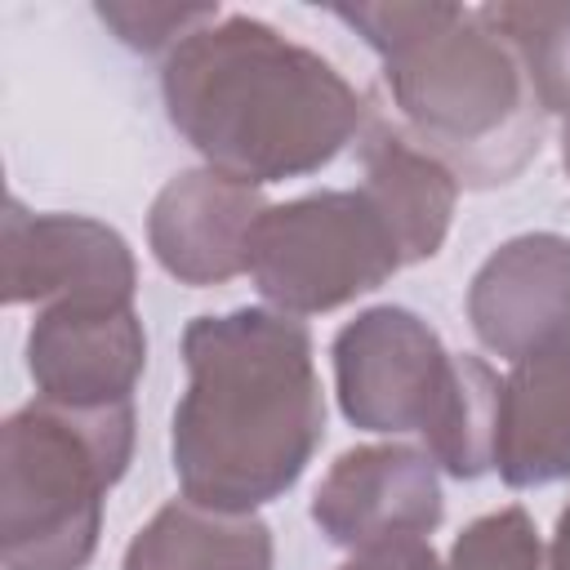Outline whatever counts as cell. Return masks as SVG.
I'll return each instance as SVG.
<instances>
[{
  "mask_svg": "<svg viewBox=\"0 0 570 570\" xmlns=\"http://www.w3.org/2000/svg\"><path fill=\"white\" fill-rule=\"evenodd\" d=\"M379 58L396 125L459 187L512 183L543 138V107L517 49L485 9L463 4H334Z\"/></svg>",
  "mask_w": 570,
  "mask_h": 570,
  "instance_id": "3",
  "label": "cell"
},
{
  "mask_svg": "<svg viewBox=\"0 0 570 570\" xmlns=\"http://www.w3.org/2000/svg\"><path fill=\"white\" fill-rule=\"evenodd\" d=\"M441 570H548V548L534 517L521 503H508L463 525Z\"/></svg>",
  "mask_w": 570,
  "mask_h": 570,
  "instance_id": "16",
  "label": "cell"
},
{
  "mask_svg": "<svg viewBox=\"0 0 570 570\" xmlns=\"http://www.w3.org/2000/svg\"><path fill=\"white\" fill-rule=\"evenodd\" d=\"M272 530L254 512H223L169 499L129 539L120 570H272Z\"/></svg>",
  "mask_w": 570,
  "mask_h": 570,
  "instance_id": "14",
  "label": "cell"
},
{
  "mask_svg": "<svg viewBox=\"0 0 570 570\" xmlns=\"http://www.w3.org/2000/svg\"><path fill=\"white\" fill-rule=\"evenodd\" d=\"M94 13L120 36V45L138 49V53H160L183 45L191 31H200L205 22H214L223 9L218 4H134V0H107L94 4Z\"/></svg>",
  "mask_w": 570,
  "mask_h": 570,
  "instance_id": "17",
  "label": "cell"
},
{
  "mask_svg": "<svg viewBox=\"0 0 570 570\" xmlns=\"http://www.w3.org/2000/svg\"><path fill=\"white\" fill-rule=\"evenodd\" d=\"M338 570H441V561L428 539H410L374 552H352V561H343Z\"/></svg>",
  "mask_w": 570,
  "mask_h": 570,
  "instance_id": "18",
  "label": "cell"
},
{
  "mask_svg": "<svg viewBox=\"0 0 570 570\" xmlns=\"http://www.w3.org/2000/svg\"><path fill=\"white\" fill-rule=\"evenodd\" d=\"M490 468L512 490L570 476V334L512 361L503 374Z\"/></svg>",
  "mask_w": 570,
  "mask_h": 570,
  "instance_id": "12",
  "label": "cell"
},
{
  "mask_svg": "<svg viewBox=\"0 0 570 570\" xmlns=\"http://www.w3.org/2000/svg\"><path fill=\"white\" fill-rule=\"evenodd\" d=\"M405 267L392 223L365 187L267 205L249 236V276L285 316L334 312Z\"/></svg>",
  "mask_w": 570,
  "mask_h": 570,
  "instance_id": "6",
  "label": "cell"
},
{
  "mask_svg": "<svg viewBox=\"0 0 570 570\" xmlns=\"http://www.w3.org/2000/svg\"><path fill=\"white\" fill-rule=\"evenodd\" d=\"M468 321L485 352L521 361L570 334V236L503 240L468 285Z\"/></svg>",
  "mask_w": 570,
  "mask_h": 570,
  "instance_id": "10",
  "label": "cell"
},
{
  "mask_svg": "<svg viewBox=\"0 0 570 570\" xmlns=\"http://www.w3.org/2000/svg\"><path fill=\"white\" fill-rule=\"evenodd\" d=\"M561 169H566V178H570V120L561 125Z\"/></svg>",
  "mask_w": 570,
  "mask_h": 570,
  "instance_id": "20",
  "label": "cell"
},
{
  "mask_svg": "<svg viewBox=\"0 0 570 570\" xmlns=\"http://www.w3.org/2000/svg\"><path fill=\"white\" fill-rule=\"evenodd\" d=\"M445 517L441 472L414 445H356L330 463L312 494V521L347 552L428 539Z\"/></svg>",
  "mask_w": 570,
  "mask_h": 570,
  "instance_id": "8",
  "label": "cell"
},
{
  "mask_svg": "<svg viewBox=\"0 0 570 570\" xmlns=\"http://www.w3.org/2000/svg\"><path fill=\"white\" fill-rule=\"evenodd\" d=\"M330 356L347 423L383 436L414 432L454 481L490 472L503 379L481 356L450 352L419 312L396 303L356 312L334 334Z\"/></svg>",
  "mask_w": 570,
  "mask_h": 570,
  "instance_id": "4",
  "label": "cell"
},
{
  "mask_svg": "<svg viewBox=\"0 0 570 570\" xmlns=\"http://www.w3.org/2000/svg\"><path fill=\"white\" fill-rule=\"evenodd\" d=\"M267 200L258 187L218 169L174 174L147 214V245L156 263L183 285H223L249 272V236Z\"/></svg>",
  "mask_w": 570,
  "mask_h": 570,
  "instance_id": "11",
  "label": "cell"
},
{
  "mask_svg": "<svg viewBox=\"0 0 570 570\" xmlns=\"http://www.w3.org/2000/svg\"><path fill=\"white\" fill-rule=\"evenodd\" d=\"M142 370L147 330L134 303H58L40 307L27 330V374L45 401L76 410L125 405Z\"/></svg>",
  "mask_w": 570,
  "mask_h": 570,
  "instance_id": "9",
  "label": "cell"
},
{
  "mask_svg": "<svg viewBox=\"0 0 570 570\" xmlns=\"http://www.w3.org/2000/svg\"><path fill=\"white\" fill-rule=\"evenodd\" d=\"M187 387L169 423V459L187 499L254 512L281 499L325 441L312 334L276 307L196 316L183 330Z\"/></svg>",
  "mask_w": 570,
  "mask_h": 570,
  "instance_id": "1",
  "label": "cell"
},
{
  "mask_svg": "<svg viewBox=\"0 0 570 570\" xmlns=\"http://www.w3.org/2000/svg\"><path fill=\"white\" fill-rule=\"evenodd\" d=\"M134 459V405L76 410L27 401L0 428V561L4 570H85L102 503Z\"/></svg>",
  "mask_w": 570,
  "mask_h": 570,
  "instance_id": "5",
  "label": "cell"
},
{
  "mask_svg": "<svg viewBox=\"0 0 570 570\" xmlns=\"http://www.w3.org/2000/svg\"><path fill=\"white\" fill-rule=\"evenodd\" d=\"M548 570H570V503L557 517V530H552V543H548Z\"/></svg>",
  "mask_w": 570,
  "mask_h": 570,
  "instance_id": "19",
  "label": "cell"
},
{
  "mask_svg": "<svg viewBox=\"0 0 570 570\" xmlns=\"http://www.w3.org/2000/svg\"><path fill=\"white\" fill-rule=\"evenodd\" d=\"M160 98L205 165L249 187L325 169L370 120L330 58L249 13H218L174 45Z\"/></svg>",
  "mask_w": 570,
  "mask_h": 570,
  "instance_id": "2",
  "label": "cell"
},
{
  "mask_svg": "<svg viewBox=\"0 0 570 570\" xmlns=\"http://www.w3.org/2000/svg\"><path fill=\"white\" fill-rule=\"evenodd\" d=\"M517 49L543 116L570 120V4H481Z\"/></svg>",
  "mask_w": 570,
  "mask_h": 570,
  "instance_id": "15",
  "label": "cell"
},
{
  "mask_svg": "<svg viewBox=\"0 0 570 570\" xmlns=\"http://www.w3.org/2000/svg\"><path fill=\"white\" fill-rule=\"evenodd\" d=\"M4 303L58 307V303H102L125 307L138 289V267L129 240L89 214H36L18 196L4 200Z\"/></svg>",
  "mask_w": 570,
  "mask_h": 570,
  "instance_id": "7",
  "label": "cell"
},
{
  "mask_svg": "<svg viewBox=\"0 0 570 570\" xmlns=\"http://www.w3.org/2000/svg\"><path fill=\"white\" fill-rule=\"evenodd\" d=\"M356 142H361V169H365L361 187L370 191L379 214L392 223L405 267L436 258L450 236V218L459 200L454 174L436 156H428L396 120L379 111H370Z\"/></svg>",
  "mask_w": 570,
  "mask_h": 570,
  "instance_id": "13",
  "label": "cell"
}]
</instances>
